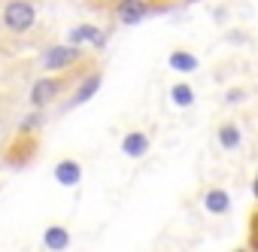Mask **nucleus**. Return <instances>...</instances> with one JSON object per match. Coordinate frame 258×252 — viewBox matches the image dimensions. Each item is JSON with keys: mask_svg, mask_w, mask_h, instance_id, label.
Here are the masks:
<instances>
[{"mask_svg": "<svg viewBox=\"0 0 258 252\" xmlns=\"http://www.w3.org/2000/svg\"><path fill=\"white\" fill-rule=\"evenodd\" d=\"M79 64H85V49H79L76 43H58L49 46L40 55V67L46 73H64V70H76Z\"/></svg>", "mask_w": 258, "mask_h": 252, "instance_id": "nucleus-3", "label": "nucleus"}, {"mask_svg": "<svg viewBox=\"0 0 258 252\" xmlns=\"http://www.w3.org/2000/svg\"><path fill=\"white\" fill-rule=\"evenodd\" d=\"M164 4H185V0H164Z\"/></svg>", "mask_w": 258, "mask_h": 252, "instance_id": "nucleus-14", "label": "nucleus"}, {"mask_svg": "<svg viewBox=\"0 0 258 252\" xmlns=\"http://www.w3.org/2000/svg\"><path fill=\"white\" fill-rule=\"evenodd\" d=\"M55 179H58L61 185H79V179H82V167H79V161H73V158L58 161V164H55Z\"/></svg>", "mask_w": 258, "mask_h": 252, "instance_id": "nucleus-8", "label": "nucleus"}, {"mask_svg": "<svg viewBox=\"0 0 258 252\" xmlns=\"http://www.w3.org/2000/svg\"><path fill=\"white\" fill-rule=\"evenodd\" d=\"M43 246H46L49 252H64V249L70 246V231H67L64 225H49L46 234H43Z\"/></svg>", "mask_w": 258, "mask_h": 252, "instance_id": "nucleus-7", "label": "nucleus"}, {"mask_svg": "<svg viewBox=\"0 0 258 252\" xmlns=\"http://www.w3.org/2000/svg\"><path fill=\"white\" fill-rule=\"evenodd\" d=\"M91 4H94V7H112L115 0H91Z\"/></svg>", "mask_w": 258, "mask_h": 252, "instance_id": "nucleus-12", "label": "nucleus"}, {"mask_svg": "<svg viewBox=\"0 0 258 252\" xmlns=\"http://www.w3.org/2000/svg\"><path fill=\"white\" fill-rule=\"evenodd\" d=\"M79 79V70H64V73H46L31 85V106L34 109H46L52 106L64 91H70V85Z\"/></svg>", "mask_w": 258, "mask_h": 252, "instance_id": "nucleus-1", "label": "nucleus"}, {"mask_svg": "<svg viewBox=\"0 0 258 252\" xmlns=\"http://www.w3.org/2000/svg\"><path fill=\"white\" fill-rule=\"evenodd\" d=\"M219 143H222V149H240L243 146V137H240V128H237V124L234 121H225V124H219Z\"/></svg>", "mask_w": 258, "mask_h": 252, "instance_id": "nucleus-9", "label": "nucleus"}, {"mask_svg": "<svg viewBox=\"0 0 258 252\" xmlns=\"http://www.w3.org/2000/svg\"><path fill=\"white\" fill-rule=\"evenodd\" d=\"M252 192H255V198H258V173H255V185H252Z\"/></svg>", "mask_w": 258, "mask_h": 252, "instance_id": "nucleus-13", "label": "nucleus"}, {"mask_svg": "<svg viewBox=\"0 0 258 252\" xmlns=\"http://www.w3.org/2000/svg\"><path fill=\"white\" fill-rule=\"evenodd\" d=\"M170 97H173L176 106H191V103H195V91H191V85H185V82L173 85V88H170Z\"/></svg>", "mask_w": 258, "mask_h": 252, "instance_id": "nucleus-11", "label": "nucleus"}, {"mask_svg": "<svg viewBox=\"0 0 258 252\" xmlns=\"http://www.w3.org/2000/svg\"><path fill=\"white\" fill-rule=\"evenodd\" d=\"M167 61H170V67H173V70H179V73H195V70H198V64H201V61H198V55H191V52H170V58H167Z\"/></svg>", "mask_w": 258, "mask_h": 252, "instance_id": "nucleus-10", "label": "nucleus"}, {"mask_svg": "<svg viewBox=\"0 0 258 252\" xmlns=\"http://www.w3.org/2000/svg\"><path fill=\"white\" fill-rule=\"evenodd\" d=\"M37 19H40V13H37L34 0H7L4 10H0V25H4V31L13 34V37L31 34L37 28Z\"/></svg>", "mask_w": 258, "mask_h": 252, "instance_id": "nucleus-2", "label": "nucleus"}, {"mask_svg": "<svg viewBox=\"0 0 258 252\" xmlns=\"http://www.w3.org/2000/svg\"><path fill=\"white\" fill-rule=\"evenodd\" d=\"M121 152H124L127 158H140V155H146V152H149V134H146V131H131V134H124Z\"/></svg>", "mask_w": 258, "mask_h": 252, "instance_id": "nucleus-6", "label": "nucleus"}, {"mask_svg": "<svg viewBox=\"0 0 258 252\" xmlns=\"http://www.w3.org/2000/svg\"><path fill=\"white\" fill-rule=\"evenodd\" d=\"M149 10H152V0H115V4H112V13H115V19L121 25L140 22Z\"/></svg>", "mask_w": 258, "mask_h": 252, "instance_id": "nucleus-4", "label": "nucleus"}, {"mask_svg": "<svg viewBox=\"0 0 258 252\" xmlns=\"http://www.w3.org/2000/svg\"><path fill=\"white\" fill-rule=\"evenodd\" d=\"M204 210L213 213V216H225V213L231 210V195H228L225 188H219V185L207 188V195H204Z\"/></svg>", "mask_w": 258, "mask_h": 252, "instance_id": "nucleus-5", "label": "nucleus"}, {"mask_svg": "<svg viewBox=\"0 0 258 252\" xmlns=\"http://www.w3.org/2000/svg\"><path fill=\"white\" fill-rule=\"evenodd\" d=\"M255 234H258V222H255Z\"/></svg>", "mask_w": 258, "mask_h": 252, "instance_id": "nucleus-15", "label": "nucleus"}]
</instances>
